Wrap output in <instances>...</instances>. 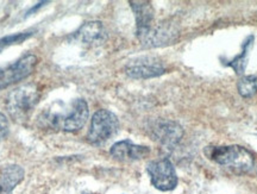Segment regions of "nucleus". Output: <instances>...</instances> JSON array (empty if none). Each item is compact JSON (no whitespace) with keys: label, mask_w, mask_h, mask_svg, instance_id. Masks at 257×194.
Listing matches in <instances>:
<instances>
[{"label":"nucleus","mask_w":257,"mask_h":194,"mask_svg":"<svg viewBox=\"0 0 257 194\" xmlns=\"http://www.w3.org/2000/svg\"><path fill=\"white\" fill-rule=\"evenodd\" d=\"M37 57L34 54H28L8 68L0 70V89L22 81L31 75L37 64Z\"/></svg>","instance_id":"5"},{"label":"nucleus","mask_w":257,"mask_h":194,"mask_svg":"<svg viewBox=\"0 0 257 194\" xmlns=\"http://www.w3.org/2000/svg\"><path fill=\"white\" fill-rule=\"evenodd\" d=\"M253 41H255L253 35H250V36L246 37L242 44V51H240V54L237 55L234 59L229 61V63H226V66L232 68L237 75H243L244 72H245L246 66H248L249 62L250 51H251L253 47Z\"/></svg>","instance_id":"13"},{"label":"nucleus","mask_w":257,"mask_h":194,"mask_svg":"<svg viewBox=\"0 0 257 194\" xmlns=\"http://www.w3.org/2000/svg\"><path fill=\"white\" fill-rule=\"evenodd\" d=\"M88 115L89 110L86 100L76 99L66 116H56L53 118V124L63 131L75 132L85 125Z\"/></svg>","instance_id":"6"},{"label":"nucleus","mask_w":257,"mask_h":194,"mask_svg":"<svg viewBox=\"0 0 257 194\" xmlns=\"http://www.w3.org/2000/svg\"><path fill=\"white\" fill-rule=\"evenodd\" d=\"M165 72V66L154 57H140L125 67V73L133 79H150L162 75Z\"/></svg>","instance_id":"7"},{"label":"nucleus","mask_w":257,"mask_h":194,"mask_svg":"<svg viewBox=\"0 0 257 194\" xmlns=\"http://www.w3.org/2000/svg\"><path fill=\"white\" fill-rule=\"evenodd\" d=\"M205 155L208 160L220 166L229 167L237 173H248L255 164V158L251 151L242 145H223V147L210 145L205 149Z\"/></svg>","instance_id":"1"},{"label":"nucleus","mask_w":257,"mask_h":194,"mask_svg":"<svg viewBox=\"0 0 257 194\" xmlns=\"http://www.w3.org/2000/svg\"><path fill=\"white\" fill-rule=\"evenodd\" d=\"M154 136L161 144L172 148L181 140L184 136V130L175 122L160 121L154 127Z\"/></svg>","instance_id":"10"},{"label":"nucleus","mask_w":257,"mask_h":194,"mask_svg":"<svg viewBox=\"0 0 257 194\" xmlns=\"http://www.w3.org/2000/svg\"><path fill=\"white\" fill-rule=\"evenodd\" d=\"M76 38L86 45H100L107 38L104 25L100 22H88L83 24L76 32Z\"/></svg>","instance_id":"11"},{"label":"nucleus","mask_w":257,"mask_h":194,"mask_svg":"<svg viewBox=\"0 0 257 194\" xmlns=\"http://www.w3.org/2000/svg\"><path fill=\"white\" fill-rule=\"evenodd\" d=\"M40 96L41 94L36 86L27 85L18 87L17 89L12 90L6 99L9 113L16 121L25 119L36 106Z\"/></svg>","instance_id":"2"},{"label":"nucleus","mask_w":257,"mask_h":194,"mask_svg":"<svg viewBox=\"0 0 257 194\" xmlns=\"http://www.w3.org/2000/svg\"><path fill=\"white\" fill-rule=\"evenodd\" d=\"M119 121L113 112L99 110L93 115L91 128L87 134V141L91 144L100 145L117 134Z\"/></svg>","instance_id":"3"},{"label":"nucleus","mask_w":257,"mask_h":194,"mask_svg":"<svg viewBox=\"0 0 257 194\" xmlns=\"http://www.w3.org/2000/svg\"><path fill=\"white\" fill-rule=\"evenodd\" d=\"M31 35H32V31H27V32H21V34L10 35V36L0 38V50L4 49L5 47H9V45L22 43V42L30 37Z\"/></svg>","instance_id":"15"},{"label":"nucleus","mask_w":257,"mask_h":194,"mask_svg":"<svg viewBox=\"0 0 257 194\" xmlns=\"http://www.w3.org/2000/svg\"><path fill=\"white\" fill-rule=\"evenodd\" d=\"M9 132V121L5 115L0 112V140L5 137Z\"/></svg>","instance_id":"16"},{"label":"nucleus","mask_w":257,"mask_h":194,"mask_svg":"<svg viewBox=\"0 0 257 194\" xmlns=\"http://www.w3.org/2000/svg\"><path fill=\"white\" fill-rule=\"evenodd\" d=\"M110 154L115 160L128 162V161H137L147 157L150 154V148L146 145L135 144L130 140H125L112 145Z\"/></svg>","instance_id":"8"},{"label":"nucleus","mask_w":257,"mask_h":194,"mask_svg":"<svg viewBox=\"0 0 257 194\" xmlns=\"http://www.w3.org/2000/svg\"><path fill=\"white\" fill-rule=\"evenodd\" d=\"M24 175V169L17 164L3 168L0 173V194H12L15 187L23 181Z\"/></svg>","instance_id":"12"},{"label":"nucleus","mask_w":257,"mask_h":194,"mask_svg":"<svg viewBox=\"0 0 257 194\" xmlns=\"http://www.w3.org/2000/svg\"><path fill=\"white\" fill-rule=\"evenodd\" d=\"M147 172L150 176L153 186L162 192L173 190L178 186V175H176L174 164L168 158H160L148 163Z\"/></svg>","instance_id":"4"},{"label":"nucleus","mask_w":257,"mask_h":194,"mask_svg":"<svg viewBox=\"0 0 257 194\" xmlns=\"http://www.w3.org/2000/svg\"><path fill=\"white\" fill-rule=\"evenodd\" d=\"M131 9H133L135 17H136V34L137 37H141L143 34L152 28L155 11H154L153 4L147 0H131L128 2Z\"/></svg>","instance_id":"9"},{"label":"nucleus","mask_w":257,"mask_h":194,"mask_svg":"<svg viewBox=\"0 0 257 194\" xmlns=\"http://www.w3.org/2000/svg\"><path fill=\"white\" fill-rule=\"evenodd\" d=\"M237 89L243 98H251L257 93V75H246L240 77L237 83Z\"/></svg>","instance_id":"14"}]
</instances>
